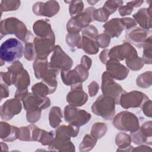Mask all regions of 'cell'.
Returning a JSON list of instances; mask_svg holds the SVG:
<instances>
[{"instance_id":"6da1fadb","label":"cell","mask_w":152,"mask_h":152,"mask_svg":"<svg viewBox=\"0 0 152 152\" xmlns=\"http://www.w3.org/2000/svg\"><path fill=\"white\" fill-rule=\"evenodd\" d=\"M24 53L22 43L15 38H10L4 41L0 48L1 61L12 62L20 59Z\"/></svg>"},{"instance_id":"7a4b0ae2","label":"cell","mask_w":152,"mask_h":152,"mask_svg":"<svg viewBox=\"0 0 152 152\" xmlns=\"http://www.w3.org/2000/svg\"><path fill=\"white\" fill-rule=\"evenodd\" d=\"M115 99L109 96L99 97L91 107L92 112L106 120L110 119L115 115Z\"/></svg>"},{"instance_id":"3957f363","label":"cell","mask_w":152,"mask_h":152,"mask_svg":"<svg viewBox=\"0 0 152 152\" xmlns=\"http://www.w3.org/2000/svg\"><path fill=\"white\" fill-rule=\"evenodd\" d=\"M113 125L119 130L132 132L138 129L139 124L137 117L129 112H122L118 113L113 121Z\"/></svg>"},{"instance_id":"277c9868","label":"cell","mask_w":152,"mask_h":152,"mask_svg":"<svg viewBox=\"0 0 152 152\" xmlns=\"http://www.w3.org/2000/svg\"><path fill=\"white\" fill-rule=\"evenodd\" d=\"M102 90L104 95L113 97L116 103L119 104V101L122 93L124 92L119 84L113 81L111 77L106 72H104L102 77Z\"/></svg>"},{"instance_id":"5b68a950","label":"cell","mask_w":152,"mask_h":152,"mask_svg":"<svg viewBox=\"0 0 152 152\" xmlns=\"http://www.w3.org/2000/svg\"><path fill=\"white\" fill-rule=\"evenodd\" d=\"M64 114L65 121L70 123V124H72L75 118H77L74 125V126H81L86 124L82 119H80V118H85L88 120H90L91 118V115L87 112L77 110V109H75L74 107L69 106L65 107Z\"/></svg>"},{"instance_id":"8992f818","label":"cell","mask_w":152,"mask_h":152,"mask_svg":"<svg viewBox=\"0 0 152 152\" xmlns=\"http://www.w3.org/2000/svg\"><path fill=\"white\" fill-rule=\"evenodd\" d=\"M21 110V105L18 100L10 99L5 102L1 107V116L6 120L11 119Z\"/></svg>"},{"instance_id":"52a82bcc","label":"cell","mask_w":152,"mask_h":152,"mask_svg":"<svg viewBox=\"0 0 152 152\" xmlns=\"http://www.w3.org/2000/svg\"><path fill=\"white\" fill-rule=\"evenodd\" d=\"M107 73L112 78L123 80L126 78L129 71L123 65L115 59H110L106 64Z\"/></svg>"},{"instance_id":"ba28073f","label":"cell","mask_w":152,"mask_h":152,"mask_svg":"<svg viewBox=\"0 0 152 152\" xmlns=\"http://www.w3.org/2000/svg\"><path fill=\"white\" fill-rule=\"evenodd\" d=\"M72 91L67 96V101L71 104L76 106L83 105L87 100V95L83 91L81 83L74 85Z\"/></svg>"},{"instance_id":"9c48e42d","label":"cell","mask_w":152,"mask_h":152,"mask_svg":"<svg viewBox=\"0 0 152 152\" xmlns=\"http://www.w3.org/2000/svg\"><path fill=\"white\" fill-rule=\"evenodd\" d=\"M39 37L34 40V44L36 45V50L39 59L46 58L50 53L54 45V38Z\"/></svg>"},{"instance_id":"30bf717a","label":"cell","mask_w":152,"mask_h":152,"mask_svg":"<svg viewBox=\"0 0 152 152\" xmlns=\"http://www.w3.org/2000/svg\"><path fill=\"white\" fill-rule=\"evenodd\" d=\"M105 28L104 31L111 37H118L121 34L122 31L124 29V24H121L120 18H113L103 26Z\"/></svg>"},{"instance_id":"8fae6325","label":"cell","mask_w":152,"mask_h":152,"mask_svg":"<svg viewBox=\"0 0 152 152\" xmlns=\"http://www.w3.org/2000/svg\"><path fill=\"white\" fill-rule=\"evenodd\" d=\"M50 125L52 127L57 126L61 122L62 115L61 110L58 107H53L51 109L49 113Z\"/></svg>"},{"instance_id":"7c38bea8","label":"cell","mask_w":152,"mask_h":152,"mask_svg":"<svg viewBox=\"0 0 152 152\" xmlns=\"http://www.w3.org/2000/svg\"><path fill=\"white\" fill-rule=\"evenodd\" d=\"M83 9L82 1H71L69 5V13L74 18L78 16Z\"/></svg>"},{"instance_id":"4fadbf2b","label":"cell","mask_w":152,"mask_h":152,"mask_svg":"<svg viewBox=\"0 0 152 152\" xmlns=\"http://www.w3.org/2000/svg\"><path fill=\"white\" fill-rule=\"evenodd\" d=\"M20 1H2L1 3V8L2 11L17 10V9L20 7Z\"/></svg>"},{"instance_id":"5bb4252c","label":"cell","mask_w":152,"mask_h":152,"mask_svg":"<svg viewBox=\"0 0 152 152\" xmlns=\"http://www.w3.org/2000/svg\"><path fill=\"white\" fill-rule=\"evenodd\" d=\"M122 3V1H106L104 4L103 8L109 12L110 15L115 12L118 6H120Z\"/></svg>"},{"instance_id":"9a60e30c","label":"cell","mask_w":152,"mask_h":152,"mask_svg":"<svg viewBox=\"0 0 152 152\" xmlns=\"http://www.w3.org/2000/svg\"><path fill=\"white\" fill-rule=\"evenodd\" d=\"M26 51L25 53L28 52V53L25 55L26 58L28 60H31L34 58V47L33 46V45L31 43H27L26 45Z\"/></svg>"},{"instance_id":"2e32d148","label":"cell","mask_w":152,"mask_h":152,"mask_svg":"<svg viewBox=\"0 0 152 152\" xmlns=\"http://www.w3.org/2000/svg\"><path fill=\"white\" fill-rule=\"evenodd\" d=\"M126 5H126V6L122 7L119 10L120 15L122 16H124L125 15H129L132 10V7L129 3H127Z\"/></svg>"}]
</instances>
